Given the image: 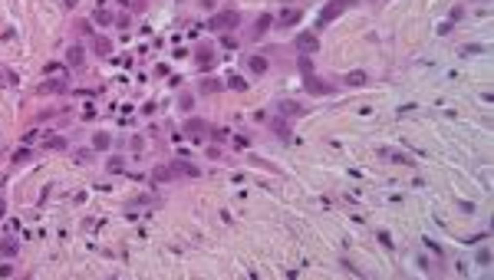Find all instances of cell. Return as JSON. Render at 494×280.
<instances>
[{
    "label": "cell",
    "mask_w": 494,
    "mask_h": 280,
    "mask_svg": "<svg viewBox=\"0 0 494 280\" xmlns=\"http://www.w3.org/2000/svg\"><path fill=\"white\" fill-rule=\"evenodd\" d=\"M461 53H465V56H478V53H484V46H478V43H475V46H465Z\"/></svg>",
    "instance_id": "29"
},
{
    "label": "cell",
    "mask_w": 494,
    "mask_h": 280,
    "mask_svg": "<svg viewBox=\"0 0 494 280\" xmlns=\"http://www.w3.org/2000/svg\"><path fill=\"white\" fill-rule=\"evenodd\" d=\"M66 7H76V0H66Z\"/></svg>",
    "instance_id": "36"
},
{
    "label": "cell",
    "mask_w": 494,
    "mask_h": 280,
    "mask_svg": "<svg viewBox=\"0 0 494 280\" xmlns=\"http://www.w3.org/2000/svg\"><path fill=\"white\" fill-rule=\"evenodd\" d=\"M194 59H198V66H201V70H208V66H214V59H218V56H214V50H211V46H201Z\"/></svg>",
    "instance_id": "11"
},
{
    "label": "cell",
    "mask_w": 494,
    "mask_h": 280,
    "mask_svg": "<svg viewBox=\"0 0 494 280\" xmlns=\"http://www.w3.org/2000/svg\"><path fill=\"white\" fill-rule=\"evenodd\" d=\"M14 274V267H7V264H0V277H10Z\"/></svg>",
    "instance_id": "33"
},
{
    "label": "cell",
    "mask_w": 494,
    "mask_h": 280,
    "mask_svg": "<svg viewBox=\"0 0 494 280\" xmlns=\"http://www.w3.org/2000/svg\"><path fill=\"white\" fill-rule=\"evenodd\" d=\"M228 86H231V89H237V93H244V89H247V83L241 79V76H231V79H228Z\"/></svg>",
    "instance_id": "26"
},
{
    "label": "cell",
    "mask_w": 494,
    "mask_h": 280,
    "mask_svg": "<svg viewBox=\"0 0 494 280\" xmlns=\"http://www.w3.org/2000/svg\"><path fill=\"white\" fill-rule=\"evenodd\" d=\"M109 168H112V171H122V168H125V158H109Z\"/></svg>",
    "instance_id": "30"
},
{
    "label": "cell",
    "mask_w": 494,
    "mask_h": 280,
    "mask_svg": "<svg viewBox=\"0 0 494 280\" xmlns=\"http://www.w3.org/2000/svg\"><path fill=\"white\" fill-rule=\"evenodd\" d=\"M152 182L162 185V182H175V171H171V165H158L155 171H152Z\"/></svg>",
    "instance_id": "10"
},
{
    "label": "cell",
    "mask_w": 494,
    "mask_h": 280,
    "mask_svg": "<svg viewBox=\"0 0 494 280\" xmlns=\"http://www.w3.org/2000/svg\"><path fill=\"white\" fill-rule=\"evenodd\" d=\"M43 73H46V76H63L66 70H63L59 63H46V70H43Z\"/></svg>",
    "instance_id": "25"
},
{
    "label": "cell",
    "mask_w": 494,
    "mask_h": 280,
    "mask_svg": "<svg viewBox=\"0 0 494 280\" xmlns=\"http://www.w3.org/2000/svg\"><path fill=\"white\" fill-rule=\"evenodd\" d=\"M247 63H250V73H257V76L267 73V59H264V56H250Z\"/></svg>",
    "instance_id": "18"
},
{
    "label": "cell",
    "mask_w": 494,
    "mask_h": 280,
    "mask_svg": "<svg viewBox=\"0 0 494 280\" xmlns=\"http://www.w3.org/2000/svg\"><path fill=\"white\" fill-rule=\"evenodd\" d=\"M208 129L211 126H208L205 119H185V135H191V139H201Z\"/></svg>",
    "instance_id": "6"
},
{
    "label": "cell",
    "mask_w": 494,
    "mask_h": 280,
    "mask_svg": "<svg viewBox=\"0 0 494 280\" xmlns=\"http://www.w3.org/2000/svg\"><path fill=\"white\" fill-rule=\"evenodd\" d=\"M46 149H50V152H63V149H66V139H63V135H50V139H46Z\"/></svg>",
    "instance_id": "21"
},
{
    "label": "cell",
    "mask_w": 494,
    "mask_h": 280,
    "mask_svg": "<svg viewBox=\"0 0 494 280\" xmlns=\"http://www.w3.org/2000/svg\"><path fill=\"white\" fill-rule=\"evenodd\" d=\"M93 20H96V23H102V27H109V23H112V14H109V10H96V14H93Z\"/></svg>",
    "instance_id": "22"
},
{
    "label": "cell",
    "mask_w": 494,
    "mask_h": 280,
    "mask_svg": "<svg viewBox=\"0 0 494 280\" xmlns=\"http://www.w3.org/2000/svg\"><path fill=\"white\" fill-rule=\"evenodd\" d=\"M132 7H135V10H142V7H145V0H135V3H132Z\"/></svg>",
    "instance_id": "34"
},
{
    "label": "cell",
    "mask_w": 494,
    "mask_h": 280,
    "mask_svg": "<svg viewBox=\"0 0 494 280\" xmlns=\"http://www.w3.org/2000/svg\"><path fill=\"white\" fill-rule=\"evenodd\" d=\"M343 83L349 86V89H359V86H366V83H369V76H366L362 70H353V73H346V79H343Z\"/></svg>",
    "instance_id": "9"
},
{
    "label": "cell",
    "mask_w": 494,
    "mask_h": 280,
    "mask_svg": "<svg viewBox=\"0 0 494 280\" xmlns=\"http://www.w3.org/2000/svg\"><path fill=\"white\" fill-rule=\"evenodd\" d=\"M274 132L280 135V142H290V139H293V132H290V126L284 122V119H274Z\"/></svg>",
    "instance_id": "16"
},
{
    "label": "cell",
    "mask_w": 494,
    "mask_h": 280,
    "mask_svg": "<svg viewBox=\"0 0 494 280\" xmlns=\"http://www.w3.org/2000/svg\"><path fill=\"white\" fill-rule=\"evenodd\" d=\"M353 3H356V0H329L326 7H323V14H320V20H316V30L326 27V23H333V20H336L340 14H346Z\"/></svg>",
    "instance_id": "1"
},
{
    "label": "cell",
    "mask_w": 494,
    "mask_h": 280,
    "mask_svg": "<svg viewBox=\"0 0 494 280\" xmlns=\"http://www.w3.org/2000/svg\"><path fill=\"white\" fill-rule=\"evenodd\" d=\"M270 27H274V17H270V14H261V17H257V27H254V37L261 40V37H264V33H267Z\"/></svg>",
    "instance_id": "13"
},
{
    "label": "cell",
    "mask_w": 494,
    "mask_h": 280,
    "mask_svg": "<svg viewBox=\"0 0 494 280\" xmlns=\"http://www.w3.org/2000/svg\"><path fill=\"white\" fill-rule=\"evenodd\" d=\"M208 135H211L214 142H224V139H228V132H224V129H208Z\"/></svg>",
    "instance_id": "28"
},
{
    "label": "cell",
    "mask_w": 494,
    "mask_h": 280,
    "mask_svg": "<svg viewBox=\"0 0 494 280\" xmlns=\"http://www.w3.org/2000/svg\"><path fill=\"white\" fill-rule=\"evenodd\" d=\"M293 46H297V53H300V56H310V53L320 50V37H316L313 30H303V33H297Z\"/></svg>",
    "instance_id": "2"
},
{
    "label": "cell",
    "mask_w": 494,
    "mask_h": 280,
    "mask_svg": "<svg viewBox=\"0 0 494 280\" xmlns=\"http://www.w3.org/2000/svg\"><path fill=\"white\" fill-rule=\"evenodd\" d=\"M112 145V135H106V132H99V135H93V149L96 152H102V149H109Z\"/></svg>",
    "instance_id": "19"
},
{
    "label": "cell",
    "mask_w": 494,
    "mask_h": 280,
    "mask_svg": "<svg viewBox=\"0 0 494 280\" xmlns=\"http://www.w3.org/2000/svg\"><path fill=\"white\" fill-rule=\"evenodd\" d=\"M478 264H481V267L491 264V251H481V254H478Z\"/></svg>",
    "instance_id": "31"
},
{
    "label": "cell",
    "mask_w": 494,
    "mask_h": 280,
    "mask_svg": "<svg viewBox=\"0 0 494 280\" xmlns=\"http://www.w3.org/2000/svg\"><path fill=\"white\" fill-rule=\"evenodd\" d=\"M277 109L284 112L287 119H297V115H303V112H306V109H303V106H300V102H287V99H284V102H280Z\"/></svg>",
    "instance_id": "12"
},
{
    "label": "cell",
    "mask_w": 494,
    "mask_h": 280,
    "mask_svg": "<svg viewBox=\"0 0 494 280\" xmlns=\"http://www.w3.org/2000/svg\"><path fill=\"white\" fill-rule=\"evenodd\" d=\"M66 89V83L59 79V83H46V86H40V93H63Z\"/></svg>",
    "instance_id": "23"
},
{
    "label": "cell",
    "mask_w": 494,
    "mask_h": 280,
    "mask_svg": "<svg viewBox=\"0 0 494 280\" xmlns=\"http://www.w3.org/2000/svg\"><path fill=\"white\" fill-rule=\"evenodd\" d=\"M303 86H306L310 96H329L333 93V86L323 83V79H316V76H303Z\"/></svg>",
    "instance_id": "4"
},
{
    "label": "cell",
    "mask_w": 494,
    "mask_h": 280,
    "mask_svg": "<svg viewBox=\"0 0 494 280\" xmlns=\"http://www.w3.org/2000/svg\"><path fill=\"white\" fill-rule=\"evenodd\" d=\"M23 162H30V149H20V152H14V165H23Z\"/></svg>",
    "instance_id": "27"
},
{
    "label": "cell",
    "mask_w": 494,
    "mask_h": 280,
    "mask_svg": "<svg viewBox=\"0 0 494 280\" xmlns=\"http://www.w3.org/2000/svg\"><path fill=\"white\" fill-rule=\"evenodd\" d=\"M300 73H303V76H313V63H310V56H300Z\"/></svg>",
    "instance_id": "24"
},
{
    "label": "cell",
    "mask_w": 494,
    "mask_h": 280,
    "mask_svg": "<svg viewBox=\"0 0 494 280\" xmlns=\"http://www.w3.org/2000/svg\"><path fill=\"white\" fill-rule=\"evenodd\" d=\"M237 23H241V14L237 10H221V14L211 17L208 30H228V27H237Z\"/></svg>",
    "instance_id": "3"
},
{
    "label": "cell",
    "mask_w": 494,
    "mask_h": 280,
    "mask_svg": "<svg viewBox=\"0 0 494 280\" xmlns=\"http://www.w3.org/2000/svg\"><path fill=\"white\" fill-rule=\"evenodd\" d=\"M3 214H7V205H3V201H0V218H3Z\"/></svg>",
    "instance_id": "35"
},
{
    "label": "cell",
    "mask_w": 494,
    "mask_h": 280,
    "mask_svg": "<svg viewBox=\"0 0 494 280\" xmlns=\"http://www.w3.org/2000/svg\"><path fill=\"white\" fill-rule=\"evenodd\" d=\"M191 102H194L191 96H181V99H178V106H181V109H191Z\"/></svg>",
    "instance_id": "32"
},
{
    "label": "cell",
    "mask_w": 494,
    "mask_h": 280,
    "mask_svg": "<svg viewBox=\"0 0 494 280\" xmlns=\"http://www.w3.org/2000/svg\"><path fill=\"white\" fill-rule=\"evenodd\" d=\"M297 20H300V10H284L280 14V27H293Z\"/></svg>",
    "instance_id": "20"
},
{
    "label": "cell",
    "mask_w": 494,
    "mask_h": 280,
    "mask_svg": "<svg viewBox=\"0 0 494 280\" xmlns=\"http://www.w3.org/2000/svg\"><path fill=\"white\" fill-rule=\"evenodd\" d=\"M66 63L69 66H82V63H86V50H82L79 43H73V46L66 50Z\"/></svg>",
    "instance_id": "7"
},
{
    "label": "cell",
    "mask_w": 494,
    "mask_h": 280,
    "mask_svg": "<svg viewBox=\"0 0 494 280\" xmlns=\"http://www.w3.org/2000/svg\"><path fill=\"white\" fill-rule=\"evenodd\" d=\"M171 171H175V178H198L201 175V168L191 162H171Z\"/></svg>",
    "instance_id": "5"
},
{
    "label": "cell",
    "mask_w": 494,
    "mask_h": 280,
    "mask_svg": "<svg viewBox=\"0 0 494 280\" xmlns=\"http://www.w3.org/2000/svg\"><path fill=\"white\" fill-rule=\"evenodd\" d=\"M93 50H96L99 56H109L112 53V43L106 40V37H93Z\"/></svg>",
    "instance_id": "15"
},
{
    "label": "cell",
    "mask_w": 494,
    "mask_h": 280,
    "mask_svg": "<svg viewBox=\"0 0 494 280\" xmlns=\"http://www.w3.org/2000/svg\"><path fill=\"white\" fill-rule=\"evenodd\" d=\"M0 254H3V257H17V254H20V244H17L14 238H3L0 241Z\"/></svg>",
    "instance_id": "14"
},
{
    "label": "cell",
    "mask_w": 494,
    "mask_h": 280,
    "mask_svg": "<svg viewBox=\"0 0 494 280\" xmlns=\"http://www.w3.org/2000/svg\"><path fill=\"white\" fill-rule=\"evenodd\" d=\"M379 155H382V158H389V162H396V165H415V162H412L409 155L396 152V149H385V145H382V149H379Z\"/></svg>",
    "instance_id": "8"
},
{
    "label": "cell",
    "mask_w": 494,
    "mask_h": 280,
    "mask_svg": "<svg viewBox=\"0 0 494 280\" xmlns=\"http://www.w3.org/2000/svg\"><path fill=\"white\" fill-rule=\"evenodd\" d=\"M218 89H221V79H214V76H211V79H205V83H198V93H205V96L218 93Z\"/></svg>",
    "instance_id": "17"
}]
</instances>
